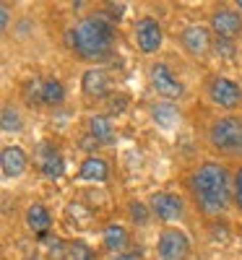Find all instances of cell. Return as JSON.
I'll list each match as a JSON object with an SVG mask.
<instances>
[{"instance_id":"cell-1","label":"cell","mask_w":242,"mask_h":260,"mask_svg":"<svg viewBox=\"0 0 242 260\" xmlns=\"http://www.w3.org/2000/svg\"><path fill=\"white\" fill-rule=\"evenodd\" d=\"M180 192L188 198L195 216L206 224L224 221L234 211L232 201V164L222 159H198L180 172Z\"/></svg>"},{"instance_id":"cell-2","label":"cell","mask_w":242,"mask_h":260,"mask_svg":"<svg viewBox=\"0 0 242 260\" xmlns=\"http://www.w3.org/2000/svg\"><path fill=\"white\" fill-rule=\"evenodd\" d=\"M63 50L71 60L89 65H107L117 50V21L104 8H92L78 13L63 29Z\"/></svg>"},{"instance_id":"cell-3","label":"cell","mask_w":242,"mask_h":260,"mask_svg":"<svg viewBox=\"0 0 242 260\" xmlns=\"http://www.w3.org/2000/svg\"><path fill=\"white\" fill-rule=\"evenodd\" d=\"M203 143L214 154V159H222L229 164L242 161V115H224L214 112L203 125Z\"/></svg>"},{"instance_id":"cell-4","label":"cell","mask_w":242,"mask_h":260,"mask_svg":"<svg viewBox=\"0 0 242 260\" xmlns=\"http://www.w3.org/2000/svg\"><path fill=\"white\" fill-rule=\"evenodd\" d=\"M143 76H146V86L148 91L157 96L159 102H169V104H183L190 99V89L185 78L177 73V68L164 60V57H157V60H148L146 68H143Z\"/></svg>"},{"instance_id":"cell-5","label":"cell","mask_w":242,"mask_h":260,"mask_svg":"<svg viewBox=\"0 0 242 260\" xmlns=\"http://www.w3.org/2000/svg\"><path fill=\"white\" fill-rule=\"evenodd\" d=\"M201 96L214 112L242 115V81L227 73L206 71L201 78Z\"/></svg>"},{"instance_id":"cell-6","label":"cell","mask_w":242,"mask_h":260,"mask_svg":"<svg viewBox=\"0 0 242 260\" xmlns=\"http://www.w3.org/2000/svg\"><path fill=\"white\" fill-rule=\"evenodd\" d=\"M130 39H133V47L141 57L157 60V57H162L164 42H167V26L159 16L141 13V16H136L133 26H130Z\"/></svg>"},{"instance_id":"cell-7","label":"cell","mask_w":242,"mask_h":260,"mask_svg":"<svg viewBox=\"0 0 242 260\" xmlns=\"http://www.w3.org/2000/svg\"><path fill=\"white\" fill-rule=\"evenodd\" d=\"M154 221L162 226H183L190 219V203L180 190H151L146 195Z\"/></svg>"},{"instance_id":"cell-8","label":"cell","mask_w":242,"mask_h":260,"mask_svg":"<svg viewBox=\"0 0 242 260\" xmlns=\"http://www.w3.org/2000/svg\"><path fill=\"white\" fill-rule=\"evenodd\" d=\"M214 31L206 21H190L177 31V47L193 62H206L214 55Z\"/></svg>"},{"instance_id":"cell-9","label":"cell","mask_w":242,"mask_h":260,"mask_svg":"<svg viewBox=\"0 0 242 260\" xmlns=\"http://www.w3.org/2000/svg\"><path fill=\"white\" fill-rule=\"evenodd\" d=\"M78 94L89 107H94V110L104 107V102L115 94L112 91V76H109L107 65H89V68L81 71Z\"/></svg>"},{"instance_id":"cell-10","label":"cell","mask_w":242,"mask_h":260,"mask_svg":"<svg viewBox=\"0 0 242 260\" xmlns=\"http://www.w3.org/2000/svg\"><path fill=\"white\" fill-rule=\"evenodd\" d=\"M193 237L183 226H162L154 240V260H190Z\"/></svg>"},{"instance_id":"cell-11","label":"cell","mask_w":242,"mask_h":260,"mask_svg":"<svg viewBox=\"0 0 242 260\" xmlns=\"http://www.w3.org/2000/svg\"><path fill=\"white\" fill-rule=\"evenodd\" d=\"M206 24L214 31L216 39L239 42L242 39V13L234 8V3H214L206 11Z\"/></svg>"},{"instance_id":"cell-12","label":"cell","mask_w":242,"mask_h":260,"mask_svg":"<svg viewBox=\"0 0 242 260\" xmlns=\"http://www.w3.org/2000/svg\"><path fill=\"white\" fill-rule=\"evenodd\" d=\"M34 156L29 154L26 146H21L16 141H6L0 148V172H3V182H18L29 175Z\"/></svg>"},{"instance_id":"cell-13","label":"cell","mask_w":242,"mask_h":260,"mask_svg":"<svg viewBox=\"0 0 242 260\" xmlns=\"http://www.w3.org/2000/svg\"><path fill=\"white\" fill-rule=\"evenodd\" d=\"M34 164L42 180L47 182H60L65 175H68V161H65V154L50 141H42L37 146V154H34Z\"/></svg>"},{"instance_id":"cell-14","label":"cell","mask_w":242,"mask_h":260,"mask_svg":"<svg viewBox=\"0 0 242 260\" xmlns=\"http://www.w3.org/2000/svg\"><path fill=\"white\" fill-rule=\"evenodd\" d=\"M21 221H24L26 232L34 234V240L37 242H45L47 237L52 234V226H55V213L47 203H42V201H32L24 213H21Z\"/></svg>"},{"instance_id":"cell-15","label":"cell","mask_w":242,"mask_h":260,"mask_svg":"<svg viewBox=\"0 0 242 260\" xmlns=\"http://www.w3.org/2000/svg\"><path fill=\"white\" fill-rule=\"evenodd\" d=\"M76 182H86V185H107L112 180V164L104 154H83L78 167H76Z\"/></svg>"},{"instance_id":"cell-16","label":"cell","mask_w":242,"mask_h":260,"mask_svg":"<svg viewBox=\"0 0 242 260\" xmlns=\"http://www.w3.org/2000/svg\"><path fill=\"white\" fill-rule=\"evenodd\" d=\"M83 133L92 136L99 148H112L117 143V127H115V120L104 115L102 110H94L83 117Z\"/></svg>"},{"instance_id":"cell-17","label":"cell","mask_w":242,"mask_h":260,"mask_svg":"<svg viewBox=\"0 0 242 260\" xmlns=\"http://www.w3.org/2000/svg\"><path fill=\"white\" fill-rule=\"evenodd\" d=\"M130 242H133V232H130L128 224L123 221H107L99 232V245H102V252L104 255H123L128 252Z\"/></svg>"},{"instance_id":"cell-18","label":"cell","mask_w":242,"mask_h":260,"mask_svg":"<svg viewBox=\"0 0 242 260\" xmlns=\"http://www.w3.org/2000/svg\"><path fill=\"white\" fill-rule=\"evenodd\" d=\"M0 130L6 138H18L26 130V110L24 104L6 96L3 99V110H0Z\"/></svg>"},{"instance_id":"cell-19","label":"cell","mask_w":242,"mask_h":260,"mask_svg":"<svg viewBox=\"0 0 242 260\" xmlns=\"http://www.w3.org/2000/svg\"><path fill=\"white\" fill-rule=\"evenodd\" d=\"M68 102V86L55 73L42 76V110H60Z\"/></svg>"},{"instance_id":"cell-20","label":"cell","mask_w":242,"mask_h":260,"mask_svg":"<svg viewBox=\"0 0 242 260\" xmlns=\"http://www.w3.org/2000/svg\"><path fill=\"white\" fill-rule=\"evenodd\" d=\"M123 213H125L128 224H133V226H138V229L154 224V216H151V208H148L146 198H143V201H138V198H128Z\"/></svg>"},{"instance_id":"cell-21","label":"cell","mask_w":242,"mask_h":260,"mask_svg":"<svg viewBox=\"0 0 242 260\" xmlns=\"http://www.w3.org/2000/svg\"><path fill=\"white\" fill-rule=\"evenodd\" d=\"M148 112H151V120L157 122L159 127H164V130H169L174 122L180 120V115H177V107L169 104V102H154V104L148 107Z\"/></svg>"},{"instance_id":"cell-22","label":"cell","mask_w":242,"mask_h":260,"mask_svg":"<svg viewBox=\"0 0 242 260\" xmlns=\"http://www.w3.org/2000/svg\"><path fill=\"white\" fill-rule=\"evenodd\" d=\"M68 260H102V255L94 245H89L81 237H71L68 240Z\"/></svg>"},{"instance_id":"cell-23","label":"cell","mask_w":242,"mask_h":260,"mask_svg":"<svg viewBox=\"0 0 242 260\" xmlns=\"http://www.w3.org/2000/svg\"><path fill=\"white\" fill-rule=\"evenodd\" d=\"M128 104H130V99H128V94H123V91H115L112 96H109L107 102H104V107H102V112L104 115H109V117H117V115H123L125 110H128Z\"/></svg>"},{"instance_id":"cell-24","label":"cell","mask_w":242,"mask_h":260,"mask_svg":"<svg viewBox=\"0 0 242 260\" xmlns=\"http://www.w3.org/2000/svg\"><path fill=\"white\" fill-rule=\"evenodd\" d=\"M232 201L234 211L242 216V161L232 164Z\"/></svg>"},{"instance_id":"cell-25","label":"cell","mask_w":242,"mask_h":260,"mask_svg":"<svg viewBox=\"0 0 242 260\" xmlns=\"http://www.w3.org/2000/svg\"><path fill=\"white\" fill-rule=\"evenodd\" d=\"M239 50H237V42H227V39H214V57L219 60H237Z\"/></svg>"},{"instance_id":"cell-26","label":"cell","mask_w":242,"mask_h":260,"mask_svg":"<svg viewBox=\"0 0 242 260\" xmlns=\"http://www.w3.org/2000/svg\"><path fill=\"white\" fill-rule=\"evenodd\" d=\"M0 16H3L0 29H3V37H8L11 34V3H0Z\"/></svg>"},{"instance_id":"cell-27","label":"cell","mask_w":242,"mask_h":260,"mask_svg":"<svg viewBox=\"0 0 242 260\" xmlns=\"http://www.w3.org/2000/svg\"><path fill=\"white\" fill-rule=\"evenodd\" d=\"M234 8H237V11L242 13V0H234Z\"/></svg>"},{"instance_id":"cell-28","label":"cell","mask_w":242,"mask_h":260,"mask_svg":"<svg viewBox=\"0 0 242 260\" xmlns=\"http://www.w3.org/2000/svg\"><path fill=\"white\" fill-rule=\"evenodd\" d=\"M3 260H11V257H3Z\"/></svg>"},{"instance_id":"cell-29","label":"cell","mask_w":242,"mask_h":260,"mask_svg":"<svg viewBox=\"0 0 242 260\" xmlns=\"http://www.w3.org/2000/svg\"><path fill=\"white\" fill-rule=\"evenodd\" d=\"M239 154H242V151H239Z\"/></svg>"}]
</instances>
